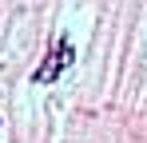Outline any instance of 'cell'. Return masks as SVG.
<instances>
[{
	"label": "cell",
	"instance_id": "6da1fadb",
	"mask_svg": "<svg viewBox=\"0 0 147 143\" xmlns=\"http://www.w3.org/2000/svg\"><path fill=\"white\" fill-rule=\"evenodd\" d=\"M72 64H76V44H72V36H56L52 52L40 60V68L32 72V84H56Z\"/></svg>",
	"mask_w": 147,
	"mask_h": 143
}]
</instances>
